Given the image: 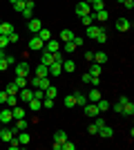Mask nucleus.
<instances>
[{
	"label": "nucleus",
	"mask_w": 134,
	"mask_h": 150,
	"mask_svg": "<svg viewBox=\"0 0 134 150\" xmlns=\"http://www.w3.org/2000/svg\"><path fill=\"white\" fill-rule=\"evenodd\" d=\"M45 50L51 52V54H54V52H60V40H56V38H49V40L45 43Z\"/></svg>",
	"instance_id": "obj_11"
},
{
	"label": "nucleus",
	"mask_w": 134,
	"mask_h": 150,
	"mask_svg": "<svg viewBox=\"0 0 134 150\" xmlns=\"http://www.w3.org/2000/svg\"><path fill=\"white\" fill-rule=\"evenodd\" d=\"M27 47H29L32 52H43V50H45V43L40 40L38 36H32V38H29V45H27Z\"/></svg>",
	"instance_id": "obj_8"
},
{
	"label": "nucleus",
	"mask_w": 134,
	"mask_h": 150,
	"mask_svg": "<svg viewBox=\"0 0 134 150\" xmlns=\"http://www.w3.org/2000/svg\"><path fill=\"white\" fill-rule=\"evenodd\" d=\"M34 76H38V79L49 76V67H47V65H43V63H38V67H36V74H34Z\"/></svg>",
	"instance_id": "obj_25"
},
{
	"label": "nucleus",
	"mask_w": 134,
	"mask_h": 150,
	"mask_svg": "<svg viewBox=\"0 0 134 150\" xmlns=\"http://www.w3.org/2000/svg\"><path fill=\"white\" fill-rule=\"evenodd\" d=\"M5 54H7V52H5V47H0V58H5Z\"/></svg>",
	"instance_id": "obj_57"
},
{
	"label": "nucleus",
	"mask_w": 134,
	"mask_h": 150,
	"mask_svg": "<svg viewBox=\"0 0 134 150\" xmlns=\"http://www.w3.org/2000/svg\"><path fill=\"white\" fill-rule=\"evenodd\" d=\"M13 83H16L18 88H27V83H29V79H27V76H16V79H13Z\"/></svg>",
	"instance_id": "obj_32"
},
{
	"label": "nucleus",
	"mask_w": 134,
	"mask_h": 150,
	"mask_svg": "<svg viewBox=\"0 0 134 150\" xmlns=\"http://www.w3.org/2000/svg\"><path fill=\"white\" fill-rule=\"evenodd\" d=\"M25 2H27V0H18V2H16V5H11L13 7V11H22V9H25Z\"/></svg>",
	"instance_id": "obj_40"
},
{
	"label": "nucleus",
	"mask_w": 134,
	"mask_h": 150,
	"mask_svg": "<svg viewBox=\"0 0 134 150\" xmlns=\"http://www.w3.org/2000/svg\"><path fill=\"white\" fill-rule=\"evenodd\" d=\"M116 29H119V31H130V29H132L130 18H116Z\"/></svg>",
	"instance_id": "obj_10"
},
{
	"label": "nucleus",
	"mask_w": 134,
	"mask_h": 150,
	"mask_svg": "<svg viewBox=\"0 0 134 150\" xmlns=\"http://www.w3.org/2000/svg\"><path fill=\"white\" fill-rule=\"evenodd\" d=\"M63 103H65V108H76V101H74V96H72V94H69V96H65Z\"/></svg>",
	"instance_id": "obj_39"
},
{
	"label": "nucleus",
	"mask_w": 134,
	"mask_h": 150,
	"mask_svg": "<svg viewBox=\"0 0 134 150\" xmlns=\"http://www.w3.org/2000/svg\"><path fill=\"white\" fill-rule=\"evenodd\" d=\"M0 23H2V18H0Z\"/></svg>",
	"instance_id": "obj_61"
},
{
	"label": "nucleus",
	"mask_w": 134,
	"mask_h": 150,
	"mask_svg": "<svg viewBox=\"0 0 134 150\" xmlns=\"http://www.w3.org/2000/svg\"><path fill=\"white\" fill-rule=\"evenodd\" d=\"M123 7H125V9H132V7H134V0H123Z\"/></svg>",
	"instance_id": "obj_53"
},
{
	"label": "nucleus",
	"mask_w": 134,
	"mask_h": 150,
	"mask_svg": "<svg viewBox=\"0 0 134 150\" xmlns=\"http://www.w3.org/2000/svg\"><path fill=\"white\" fill-rule=\"evenodd\" d=\"M109 110H114L116 114H121V110H123V105L121 103H119V101H116V103H112V105H109Z\"/></svg>",
	"instance_id": "obj_43"
},
{
	"label": "nucleus",
	"mask_w": 134,
	"mask_h": 150,
	"mask_svg": "<svg viewBox=\"0 0 134 150\" xmlns=\"http://www.w3.org/2000/svg\"><path fill=\"white\" fill-rule=\"evenodd\" d=\"M56 94H58V88H54V85H49L45 90V96H49V99H56Z\"/></svg>",
	"instance_id": "obj_37"
},
{
	"label": "nucleus",
	"mask_w": 134,
	"mask_h": 150,
	"mask_svg": "<svg viewBox=\"0 0 134 150\" xmlns=\"http://www.w3.org/2000/svg\"><path fill=\"white\" fill-rule=\"evenodd\" d=\"M13 74L16 76H29V63L27 61H18L13 65Z\"/></svg>",
	"instance_id": "obj_2"
},
{
	"label": "nucleus",
	"mask_w": 134,
	"mask_h": 150,
	"mask_svg": "<svg viewBox=\"0 0 134 150\" xmlns=\"http://www.w3.org/2000/svg\"><path fill=\"white\" fill-rule=\"evenodd\" d=\"M43 108H54V99H49V96H43Z\"/></svg>",
	"instance_id": "obj_41"
},
{
	"label": "nucleus",
	"mask_w": 134,
	"mask_h": 150,
	"mask_svg": "<svg viewBox=\"0 0 134 150\" xmlns=\"http://www.w3.org/2000/svg\"><path fill=\"white\" fill-rule=\"evenodd\" d=\"M85 58H87V61L92 63V61H94V52H92V50H89V52H85Z\"/></svg>",
	"instance_id": "obj_54"
},
{
	"label": "nucleus",
	"mask_w": 134,
	"mask_h": 150,
	"mask_svg": "<svg viewBox=\"0 0 134 150\" xmlns=\"http://www.w3.org/2000/svg\"><path fill=\"white\" fill-rule=\"evenodd\" d=\"M72 96H74V101H76V105H78V108H83L85 103H87V94L78 92V90H76V92H74V94H72Z\"/></svg>",
	"instance_id": "obj_18"
},
{
	"label": "nucleus",
	"mask_w": 134,
	"mask_h": 150,
	"mask_svg": "<svg viewBox=\"0 0 134 150\" xmlns=\"http://www.w3.org/2000/svg\"><path fill=\"white\" fill-rule=\"evenodd\" d=\"M63 74V63H58V61H54L49 65V76H54V79H56V76H60Z\"/></svg>",
	"instance_id": "obj_12"
},
{
	"label": "nucleus",
	"mask_w": 134,
	"mask_h": 150,
	"mask_svg": "<svg viewBox=\"0 0 134 150\" xmlns=\"http://www.w3.org/2000/svg\"><path fill=\"white\" fill-rule=\"evenodd\" d=\"M98 31H101V27H96V25H87L85 27V34H87V38H92V40L98 36Z\"/></svg>",
	"instance_id": "obj_22"
},
{
	"label": "nucleus",
	"mask_w": 134,
	"mask_h": 150,
	"mask_svg": "<svg viewBox=\"0 0 134 150\" xmlns=\"http://www.w3.org/2000/svg\"><path fill=\"white\" fill-rule=\"evenodd\" d=\"M76 69V63L72 61V58H65L63 61V72H74Z\"/></svg>",
	"instance_id": "obj_28"
},
{
	"label": "nucleus",
	"mask_w": 134,
	"mask_h": 150,
	"mask_svg": "<svg viewBox=\"0 0 134 150\" xmlns=\"http://www.w3.org/2000/svg\"><path fill=\"white\" fill-rule=\"evenodd\" d=\"M121 114H123V117H132V114H134V103H132V101H128V103L123 105Z\"/></svg>",
	"instance_id": "obj_27"
},
{
	"label": "nucleus",
	"mask_w": 134,
	"mask_h": 150,
	"mask_svg": "<svg viewBox=\"0 0 134 150\" xmlns=\"http://www.w3.org/2000/svg\"><path fill=\"white\" fill-rule=\"evenodd\" d=\"M94 18H98V20H101V23H105V20L109 18L107 9H101V11H96V13H94Z\"/></svg>",
	"instance_id": "obj_34"
},
{
	"label": "nucleus",
	"mask_w": 134,
	"mask_h": 150,
	"mask_svg": "<svg viewBox=\"0 0 134 150\" xmlns=\"http://www.w3.org/2000/svg\"><path fill=\"white\" fill-rule=\"evenodd\" d=\"M5 61H7V65H9V67H13V65L18 63V61H16V58H13V56H5Z\"/></svg>",
	"instance_id": "obj_49"
},
{
	"label": "nucleus",
	"mask_w": 134,
	"mask_h": 150,
	"mask_svg": "<svg viewBox=\"0 0 134 150\" xmlns=\"http://www.w3.org/2000/svg\"><path fill=\"white\" fill-rule=\"evenodd\" d=\"M32 99H34V88L32 90L20 88L18 90V101H20V103H27V101H32Z\"/></svg>",
	"instance_id": "obj_9"
},
{
	"label": "nucleus",
	"mask_w": 134,
	"mask_h": 150,
	"mask_svg": "<svg viewBox=\"0 0 134 150\" xmlns=\"http://www.w3.org/2000/svg\"><path fill=\"white\" fill-rule=\"evenodd\" d=\"M119 2H123V0H119Z\"/></svg>",
	"instance_id": "obj_60"
},
{
	"label": "nucleus",
	"mask_w": 134,
	"mask_h": 150,
	"mask_svg": "<svg viewBox=\"0 0 134 150\" xmlns=\"http://www.w3.org/2000/svg\"><path fill=\"white\" fill-rule=\"evenodd\" d=\"M65 141H67V132L65 130H56L54 132V144H60V148H63Z\"/></svg>",
	"instance_id": "obj_17"
},
{
	"label": "nucleus",
	"mask_w": 134,
	"mask_h": 150,
	"mask_svg": "<svg viewBox=\"0 0 134 150\" xmlns=\"http://www.w3.org/2000/svg\"><path fill=\"white\" fill-rule=\"evenodd\" d=\"M101 72H103V65H98V63H92L89 74H92V76H101Z\"/></svg>",
	"instance_id": "obj_31"
},
{
	"label": "nucleus",
	"mask_w": 134,
	"mask_h": 150,
	"mask_svg": "<svg viewBox=\"0 0 134 150\" xmlns=\"http://www.w3.org/2000/svg\"><path fill=\"white\" fill-rule=\"evenodd\" d=\"M16 103H20V101H18V94H7V101H5V105H7V108H13Z\"/></svg>",
	"instance_id": "obj_29"
},
{
	"label": "nucleus",
	"mask_w": 134,
	"mask_h": 150,
	"mask_svg": "<svg viewBox=\"0 0 134 150\" xmlns=\"http://www.w3.org/2000/svg\"><path fill=\"white\" fill-rule=\"evenodd\" d=\"M25 105H27V110H34V112H38L40 108H43V101H40V99H32V101H27Z\"/></svg>",
	"instance_id": "obj_19"
},
{
	"label": "nucleus",
	"mask_w": 134,
	"mask_h": 150,
	"mask_svg": "<svg viewBox=\"0 0 134 150\" xmlns=\"http://www.w3.org/2000/svg\"><path fill=\"white\" fill-rule=\"evenodd\" d=\"M11 31H16V29H13V25H11V23H5V20L0 23V36H9Z\"/></svg>",
	"instance_id": "obj_20"
},
{
	"label": "nucleus",
	"mask_w": 134,
	"mask_h": 150,
	"mask_svg": "<svg viewBox=\"0 0 134 150\" xmlns=\"http://www.w3.org/2000/svg\"><path fill=\"white\" fill-rule=\"evenodd\" d=\"M109 105H112V103H109L107 99H103V96H101L98 101H96V108H98V112H107V110H109Z\"/></svg>",
	"instance_id": "obj_24"
},
{
	"label": "nucleus",
	"mask_w": 134,
	"mask_h": 150,
	"mask_svg": "<svg viewBox=\"0 0 134 150\" xmlns=\"http://www.w3.org/2000/svg\"><path fill=\"white\" fill-rule=\"evenodd\" d=\"M98 134H101L103 139H112V134H114V130H112V125L103 123L101 128H98Z\"/></svg>",
	"instance_id": "obj_16"
},
{
	"label": "nucleus",
	"mask_w": 134,
	"mask_h": 150,
	"mask_svg": "<svg viewBox=\"0 0 134 150\" xmlns=\"http://www.w3.org/2000/svg\"><path fill=\"white\" fill-rule=\"evenodd\" d=\"M83 112H85V117H89V119H94V117H98V108H96V103H92V101H87L83 105Z\"/></svg>",
	"instance_id": "obj_4"
},
{
	"label": "nucleus",
	"mask_w": 134,
	"mask_h": 150,
	"mask_svg": "<svg viewBox=\"0 0 134 150\" xmlns=\"http://www.w3.org/2000/svg\"><path fill=\"white\" fill-rule=\"evenodd\" d=\"M81 23H83L85 27H87V25H94V13H87V16H81Z\"/></svg>",
	"instance_id": "obj_35"
},
{
	"label": "nucleus",
	"mask_w": 134,
	"mask_h": 150,
	"mask_svg": "<svg viewBox=\"0 0 134 150\" xmlns=\"http://www.w3.org/2000/svg\"><path fill=\"white\" fill-rule=\"evenodd\" d=\"M9 45V36H0V47H7Z\"/></svg>",
	"instance_id": "obj_51"
},
{
	"label": "nucleus",
	"mask_w": 134,
	"mask_h": 150,
	"mask_svg": "<svg viewBox=\"0 0 134 150\" xmlns=\"http://www.w3.org/2000/svg\"><path fill=\"white\" fill-rule=\"evenodd\" d=\"M128 101H130L128 96H119V103H121V105H125V103H128Z\"/></svg>",
	"instance_id": "obj_56"
},
{
	"label": "nucleus",
	"mask_w": 134,
	"mask_h": 150,
	"mask_svg": "<svg viewBox=\"0 0 134 150\" xmlns=\"http://www.w3.org/2000/svg\"><path fill=\"white\" fill-rule=\"evenodd\" d=\"M11 128H13V132H20V130H27L29 123H27V119H16V123H13Z\"/></svg>",
	"instance_id": "obj_23"
},
{
	"label": "nucleus",
	"mask_w": 134,
	"mask_h": 150,
	"mask_svg": "<svg viewBox=\"0 0 134 150\" xmlns=\"http://www.w3.org/2000/svg\"><path fill=\"white\" fill-rule=\"evenodd\" d=\"M5 90H7V94H18V90H20V88H18V85H16V83L11 81V83H9V85H7Z\"/></svg>",
	"instance_id": "obj_38"
},
{
	"label": "nucleus",
	"mask_w": 134,
	"mask_h": 150,
	"mask_svg": "<svg viewBox=\"0 0 134 150\" xmlns=\"http://www.w3.org/2000/svg\"><path fill=\"white\" fill-rule=\"evenodd\" d=\"M9 2H11V5H16V2H18V0H9Z\"/></svg>",
	"instance_id": "obj_59"
},
{
	"label": "nucleus",
	"mask_w": 134,
	"mask_h": 150,
	"mask_svg": "<svg viewBox=\"0 0 134 150\" xmlns=\"http://www.w3.org/2000/svg\"><path fill=\"white\" fill-rule=\"evenodd\" d=\"M101 96H103V94H101V90H98V88H92V90L87 92V101H92V103H96Z\"/></svg>",
	"instance_id": "obj_21"
},
{
	"label": "nucleus",
	"mask_w": 134,
	"mask_h": 150,
	"mask_svg": "<svg viewBox=\"0 0 134 150\" xmlns=\"http://www.w3.org/2000/svg\"><path fill=\"white\" fill-rule=\"evenodd\" d=\"M87 13H94V11H92V7H89L85 0L76 2V16H78V18H81V16H87Z\"/></svg>",
	"instance_id": "obj_7"
},
{
	"label": "nucleus",
	"mask_w": 134,
	"mask_h": 150,
	"mask_svg": "<svg viewBox=\"0 0 134 150\" xmlns=\"http://www.w3.org/2000/svg\"><path fill=\"white\" fill-rule=\"evenodd\" d=\"M20 13H22V18H27V20L34 18V7H27V5H25V9H22Z\"/></svg>",
	"instance_id": "obj_36"
},
{
	"label": "nucleus",
	"mask_w": 134,
	"mask_h": 150,
	"mask_svg": "<svg viewBox=\"0 0 134 150\" xmlns=\"http://www.w3.org/2000/svg\"><path fill=\"white\" fill-rule=\"evenodd\" d=\"M25 112H27L25 103H16V105L11 108V117H13V121H16V119H25Z\"/></svg>",
	"instance_id": "obj_5"
},
{
	"label": "nucleus",
	"mask_w": 134,
	"mask_h": 150,
	"mask_svg": "<svg viewBox=\"0 0 134 150\" xmlns=\"http://www.w3.org/2000/svg\"><path fill=\"white\" fill-rule=\"evenodd\" d=\"M92 88H98L101 85V76H92V83H89Z\"/></svg>",
	"instance_id": "obj_47"
},
{
	"label": "nucleus",
	"mask_w": 134,
	"mask_h": 150,
	"mask_svg": "<svg viewBox=\"0 0 134 150\" xmlns=\"http://www.w3.org/2000/svg\"><path fill=\"white\" fill-rule=\"evenodd\" d=\"M85 2H87V5H92V2H94V0H85Z\"/></svg>",
	"instance_id": "obj_58"
},
{
	"label": "nucleus",
	"mask_w": 134,
	"mask_h": 150,
	"mask_svg": "<svg viewBox=\"0 0 134 150\" xmlns=\"http://www.w3.org/2000/svg\"><path fill=\"white\" fill-rule=\"evenodd\" d=\"M7 67H9L7 61H5V58H0V72H7Z\"/></svg>",
	"instance_id": "obj_52"
},
{
	"label": "nucleus",
	"mask_w": 134,
	"mask_h": 150,
	"mask_svg": "<svg viewBox=\"0 0 134 150\" xmlns=\"http://www.w3.org/2000/svg\"><path fill=\"white\" fill-rule=\"evenodd\" d=\"M7 101V90H0V105H5Z\"/></svg>",
	"instance_id": "obj_50"
},
{
	"label": "nucleus",
	"mask_w": 134,
	"mask_h": 150,
	"mask_svg": "<svg viewBox=\"0 0 134 150\" xmlns=\"http://www.w3.org/2000/svg\"><path fill=\"white\" fill-rule=\"evenodd\" d=\"M27 29L32 31V34H38V31L43 29V20L40 18H29L27 20Z\"/></svg>",
	"instance_id": "obj_6"
},
{
	"label": "nucleus",
	"mask_w": 134,
	"mask_h": 150,
	"mask_svg": "<svg viewBox=\"0 0 134 150\" xmlns=\"http://www.w3.org/2000/svg\"><path fill=\"white\" fill-rule=\"evenodd\" d=\"M18 40H20L18 31H11V34H9V43H18Z\"/></svg>",
	"instance_id": "obj_46"
},
{
	"label": "nucleus",
	"mask_w": 134,
	"mask_h": 150,
	"mask_svg": "<svg viewBox=\"0 0 134 150\" xmlns=\"http://www.w3.org/2000/svg\"><path fill=\"white\" fill-rule=\"evenodd\" d=\"M87 132H89V134H98V125H96V123H92V125L87 128Z\"/></svg>",
	"instance_id": "obj_48"
},
{
	"label": "nucleus",
	"mask_w": 134,
	"mask_h": 150,
	"mask_svg": "<svg viewBox=\"0 0 134 150\" xmlns=\"http://www.w3.org/2000/svg\"><path fill=\"white\" fill-rule=\"evenodd\" d=\"M81 81H83L85 85H89V83H92V74H89V72H85V74L81 76Z\"/></svg>",
	"instance_id": "obj_45"
},
{
	"label": "nucleus",
	"mask_w": 134,
	"mask_h": 150,
	"mask_svg": "<svg viewBox=\"0 0 134 150\" xmlns=\"http://www.w3.org/2000/svg\"><path fill=\"white\" fill-rule=\"evenodd\" d=\"M107 52H103V50H98V52H94V61L92 63H98V65H105L107 63Z\"/></svg>",
	"instance_id": "obj_13"
},
{
	"label": "nucleus",
	"mask_w": 134,
	"mask_h": 150,
	"mask_svg": "<svg viewBox=\"0 0 134 150\" xmlns=\"http://www.w3.org/2000/svg\"><path fill=\"white\" fill-rule=\"evenodd\" d=\"M74 45H76V47H81V45H83V38H81V36H74Z\"/></svg>",
	"instance_id": "obj_55"
},
{
	"label": "nucleus",
	"mask_w": 134,
	"mask_h": 150,
	"mask_svg": "<svg viewBox=\"0 0 134 150\" xmlns=\"http://www.w3.org/2000/svg\"><path fill=\"white\" fill-rule=\"evenodd\" d=\"M36 36H38L40 40H43V43H47V40H49V38H54V36H51V31L47 29V27H43V29H40L38 34H36Z\"/></svg>",
	"instance_id": "obj_26"
},
{
	"label": "nucleus",
	"mask_w": 134,
	"mask_h": 150,
	"mask_svg": "<svg viewBox=\"0 0 134 150\" xmlns=\"http://www.w3.org/2000/svg\"><path fill=\"white\" fill-rule=\"evenodd\" d=\"M18 148H20V144H18V139L13 137L11 141H9V150H18Z\"/></svg>",
	"instance_id": "obj_44"
},
{
	"label": "nucleus",
	"mask_w": 134,
	"mask_h": 150,
	"mask_svg": "<svg viewBox=\"0 0 134 150\" xmlns=\"http://www.w3.org/2000/svg\"><path fill=\"white\" fill-rule=\"evenodd\" d=\"M16 139H18V144H22V146L32 144V137H29V132H27V130H20V132H16Z\"/></svg>",
	"instance_id": "obj_15"
},
{
	"label": "nucleus",
	"mask_w": 134,
	"mask_h": 150,
	"mask_svg": "<svg viewBox=\"0 0 134 150\" xmlns=\"http://www.w3.org/2000/svg\"><path fill=\"white\" fill-rule=\"evenodd\" d=\"M94 40H96V43H105V40H107V29H105V27H101V31H98V36H96L94 38Z\"/></svg>",
	"instance_id": "obj_30"
},
{
	"label": "nucleus",
	"mask_w": 134,
	"mask_h": 150,
	"mask_svg": "<svg viewBox=\"0 0 134 150\" xmlns=\"http://www.w3.org/2000/svg\"><path fill=\"white\" fill-rule=\"evenodd\" d=\"M89 7H92V11L96 13V11H101V9H105V2H103V0H94Z\"/></svg>",
	"instance_id": "obj_33"
},
{
	"label": "nucleus",
	"mask_w": 134,
	"mask_h": 150,
	"mask_svg": "<svg viewBox=\"0 0 134 150\" xmlns=\"http://www.w3.org/2000/svg\"><path fill=\"white\" fill-rule=\"evenodd\" d=\"M11 121H13V117H11V108L0 105V125H9Z\"/></svg>",
	"instance_id": "obj_1"
},
{
	"label": "nucleus",
	"mask_w": 134,
	"mask_h": 150,
	"mask_svg": "<svg viewBox=\"0 0 134 150\" xmlns=\"http://www.w3.org/2000/svg\"><path fill=\"white\" fill-rule=\"evenodd\" d=\"M60 150H76V144H72L69 139H67V141L63 144V148H60Z\"/></svg>",
	"instance_id": "obj_42"
},
{
	"label": "nucleus",
	"mask_w": 134,
	"mask_h": 150,
	"mask_svg": "<svg viewBox=\"0 0 134 150\" xmlns=\"http://www.w3.org/2000/svg\"><path fill=\"white\" fill-rule=\"evenodd\" d=\"M74 36H76V34L72 29H63L58 34V40H60V43H69V40H74Z\"/></svg>",
	"instance_id": "obj_14"
},
{
	"label": "nucleus",
	"mask_w": 134,
	"mask_h": 150,
	"mask_svg": "<svg viewBox=\"0 0 134 150\" xmlns=\"http://www.w3.org/2000/svg\"><path fill=\"white\" fill-rule=\"evenodd\" d=\"M16 137V132H13V128H7V125H0V141L2 144H9L11 139Z\"/></svg>",
	"instance_id": "obj_3"
}]
</instances>
